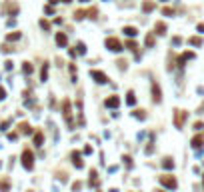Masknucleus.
<instances>
[{"instance_id":"1","label":"nucleus","mask_w":204,"mask_h":192,"mask_svg":"<svg viewBox=\"0 0 204 192\" xmlns=\"http://www.w3.org/2000/svg\"><path fill=\"white\" fill-rule=\"evenodd\" d=\"M62 114L66 118V122L70 128H74V120H72V110H70V100H64L62 102Z\"/></svg>"},{"instance_id":"2","label":"nucleus","mask_w":204,"mask_h":192,"mask_svg":"<svg viewBox=\"0 0 204 192\" xmlns=\"http://www.w3.org/2000/svg\"><path fill=\"white\" fill-rule=\"evenodd\" d=\"M22 166L26 170H32V166H34V154L28 150V148L22 152Z\"/></svg>"},{"instance_id":"3","label":"nucleus","mask_w":204,"mask_h":192,"mask_svg":"<svg viewBox=\"0 0 204 192\" xmlns=\"http://www.w3.org/2000/svg\"><path fill=\"white\" fill-rule=\"evenodd\" d=\"M160 184H162V186H166V188H170V190H174V188L178 186L176 178H174V176H170V174H162V176H160Z\"/></svg>"},{"instance_id":"4","label":"nucleus","mask_w":204,"mask_h":192,"mask_svg":"<svg viewBox=\"0 0 204 192\" xmlns=\"http://www.w3.org/2000/svg\"><path fill=\"white\" fill-rule=\"evenodd\" d=\"M106 48H108V50H112V52H120V50H122V44H120V40H118V38L110 36V38H106Z\"/></svg>"},{"instance_id":"5","label":"nucleus","mask_w":204,"mask_h":192,"mask_svg":"<svg viewBox=\"0 0 204 192\" xmlns=\"http://www.w3.org/2000/svg\"><path fill=\"white\" fill-rule=\"evenodd\" d=\"M186 116H188L186 110H176V114H174V126H176V128H182V126H184V120H186Z\"/></svg>"},{"instance_id":"6","label":"nucleus","mask_w":204,"mask_h":192,"mask_svg":"<svg viewBox=\"0 0 204 192\" xmlns=\"http://www.w3.org/2000/svg\"><path fill=\"white\" fill-rule=\"evenodd\" d=\"M90 76L96 80L98 84H106V82H108V76H106L104 72H100V70H90Z\"/></svg>"},{"instance_id":"7","label":"nucleus","mask_w":204,"mask_h":192,"mask_svg":"<svg viewBox=\"0 0 204 192\" xmlns=\"http://www.w3.org/2000/svg\"><path fill=\"white\" fill-rule=\"evenodd\" d=\"M106 106H108V108H118V106H120V98H118V96L106 98Z\"/></svg>"},{"instance_id":"8","label":"nucleus","mask_w":204,"mask_h":192,"mask_svg":"<svg viewBox=\"0 0 204 192\" xmlns=\"http://www.w3.org/2000/svg\"><path fill=\"white\" fill-rule=\"evenodd\" d=\"M72 162H74V166H76V168H82V166H84L80 152H72Z\"/></svg>"},{"instance_id":"9","label":"nucleus","mask_w":204,"mask_h":192,"mask_svg":"<svg viewBox=\"0 0 204 192\" xmlns=\"http://www.w3.org/2000/svg\"><path fill=\"white\" fill-rule=\"evenodd\" d=\"M152 100L158 104L160 100H162V96H160V88H158V84H152Z\"/></svg>"},{"instance_id":"10","label":"nucleus","mask_w":204,"mask_h":192,"mask_svg":"<svg viewBox=\"0 0 204 192\" xmlns=\"http://www.w3.org/2000/svg\"><path fill=\"white\" fill-rule=\"evenodd\" d=\"M56 44L62 46V48L68 44V38H66V34H64V32H58V34H56Z\"/></svg>"},{"instance_id":"11","label":"nucleus","mask_w":204,"mask_h":192,"mask_svg":"<svg viewBox=\"0 0 204 192\" xmlns=\"http://www.w3.org/2000/svg\"><path fill=\"white\" fill-rule=\"evenodd\" d=\"M190 144H192V148H200V146L204 144V136H194Z\"/></svg>"},{"instance_id":"12","label":"nucleus","mask_w":204,"mask_h":192,"mask_svg":"<svg viewBox=\"0 0 204 192\" xmlns=\"http://www.w3.org/2000/svg\"><path fill=\"white\" fill-rule=\"evenodd\" d=\"M122 32H124L126 36H130V38H134L136 34H138V32H136V28H134V26H124V30H122Z\"/></svg>"},{"instance_id":"13","label":"nucleus","mask_w":204,"mask_h":192,"mask_svg":"<svg viewBox=\"0 0 204 192\" xmlns=\"http://www.w3.org/2000/svg\"><path fill=\"white\" fill-rule=\"evenodd\" d=\"M190 58H194V52H184V54H182L180 58H178V64H184V62H186V60H190Z\"/></svg>"},{"instance_id":"14","label":"nucleus","mask_w":204,"mask_h":192,"mask_svg":"<svg viewBox=\"0 0 204 192\" xmlns=\"http://www.w3.org/2000/svg\"><path fill=\"white\" fill-rule=\"evenodd\" d=\"M42 142H44V134H42V132H36V134H34V144H36V146H42Z\"/></svg>"},{"instance_id":"15","label":"nucleus","mask_w":204,"mask_h":192,"mask_svg":"<svg viewBox=\"0 0 204 192\" xmlns=\"http://www.w3.org/2000/svg\"><path fill=\"white\" fill-rule=\"evenodd\" d=\"M154 8H156V2H150V0H148V2L142 4V10L144 12H150V10H154Z\"/></svg>"},{"instance_id":"16","label":"nucleus","mask_w":204,"mask_h":192,"mask_svg":"<svg viewBox=\"0 0 204 192\" xmlns=\"http://www.w3.org/2000/svg\"><path fill=\"white\" fill-rule=\"evenodd\" d=\"M18 128H20V132H22V134H30V132H32V128H30V124H28V122H22Z\"/></svg>"},{"instance_id":"17","label":"nucleus","mask_w":204,"mask_h":192,"mask_svg":"<svg viewBox=\"0 0 204 192\" xmlns=\"http://www.w3.org/2000/svg\"><path fill=\"white\" fill-rule=\"evenodd\" d=\"M162 166H164L166 170L174 168V160H172V158H164V160H162Z\"/></svg>"},{"instance_id":"18","label":"nucleus","mask_w":204,"mask_h":192,"mask_svg":"<svg viewBox=\"0 0 204 192\" xmlns=\"http://www.w3.org/2000/svg\"><path fill=\"white\" fill-rule=\"evenodd\" d=\"M154 30H156L158 34H164V32H166V24H164V22H156Z\"/></svg>"},{"instance_id":"19","label":"nucleus","mask_w":204,"mask_h":192,"mask_svg":"<svg viewBox=\"0 0 204 192\" xmlns=\"http://www.w3.org/2000/svg\"><path fill=\"white\" fill-rule=\"evenodd\" d=\"M48 78V64H42V70H40V80H46Z\"/></svg>"},{"instance_id":"20","label":"nucleus","mask_w":204,"mask_h":192,"mask_svg":"<svg viewBox=\"0 0 204 192\" xmlns=\"http://www.w3.org/2000/svg\"><path fill=\"white\" fill-rule=\"evenodd\" d=\"M126 102H128L130 106H132V104H134V102H136V96H134V92H132V90H130V92H128V94H126Z\"/></svg>"},{"instance_id":"21","label":"nucleus","mask_w":204,"mask_h":192,"mask_svg":"<svg viewBox=\"0 0 204 192\" xmlns=\"http://www.w3.org/2000/svg\"><path fill=\"white\" fill-rule=\"evenodd\" d=\"M18 38H20V32H10L8 36H6L8 42H14V40H18Z\"/></svg>"},{"instance_id":"22","label":"nucleus","mask_w":204,"mask_h":192,"mask_svg":"<svg viewBox=\"0 0 204 192\" xmlns=\"http://www.w3.org/2000/svg\"><path fill=\"white\" fill-rule=\"evenodd\" d=\"M22 70H24V74H32V64H30V62H24V66H22Z\"/></svg>"},{"instance_id":"23","label":"nucleus","mask_w":204,"mask_h":192,"mask_svg":"<svg viewBox=\"0 0 204 192\" xmlns=\"http://www.w3.org/2000/svg\"><path fill=\"white\" fill-rule=\"evenodd\" d=\"M188 44H192V46H200V44H202V40H200V38H196V36H192V38H188Z\"/></svg>"},{"instance_id":"24","label":"nucleus","mask_w":204,"mask_h":192,"mask_svg":"<svg viewBox=\"0 0 204 192\" xmlns=\"http://www.w3.org/2000/svg\"><path fill=\"white\" fill-rule=\"evenodd\" d=\"M146 46H148V48H152V46H154V34H152V32L146 36Z\"/></svg>"},{"instance_id":"25","label":"nucleus","mask_w":204,"mask_h":192,"mask_svg":"<svg viewBox=\"0 0 204 192\" xmlns=\"http://www.w3.org/2000/svg\"><path fill=\"white\" fill-rule=\"evenodd\" d=\"M162 14H164V16H174V10H172V8H164Z\"/></svg>"},{"instance_id":"26","label":"nucleus","mask_w":204,"mask_h":192,"mask_svg":"<svg viewBox=\"0 0 204 192\" xmlns=\"http://www.w3.org/2000/svg\"><path fill=\"white\" fill-rule=\"evenodd\" d=\"M96 14H98V10H96V8H90V10H88V18H96Z\"/></svg>"},{"instance_id":"27","label":"nucleus","mask_w":204,"mask_h":192,"mask_svg":"<svg viewBox=\"0 0 204 192\" xmlns=\"http://www.w3.org/2000/svg\"><path fill=\"white\" fill-rule=\"evenodd\" d=\"M74 18H76V20H80V18H84V12H82V10L74 12Z\"/></svg>"},{"instance_id":"28","label":"nucleus","mask_w":204,"mask_h":192,"mask_svg":"<svg viewBox=\"0 0 204 192\" xmlns=\"http://www.w3.org/2000/svg\"><path fill=\"white\" fill-rule=\"evenodd\" d=\"M134 116H136V118H144L146 114H144V110H136V112H134Z\"/></svg>"},{"instance_id":"29","label":"nucleus","mask_w":204,"mask_h":192,"mask_svg":"<svg viewBox=\"0 0 204 192\" xmlns=\"http://www.w3.org/2000/svg\"><path fill=\"white\" fill-rule=\"evenodd\" d=\"M78 52H80V54H84V52H86V46L82 44V42H78Z\"/></svg>"},{"instance_id":"30","label":"nucleus","mask_w":204,"mask_h":192,"mask_svg":"<svg viewBox=\"0 0 204 192\" xmlns=\"http://www.w3.org/2000/svg\"><path fill=\"white\" fill-rule=\"evenodd\" d=\"M80 188H82V184H80V182H74V184H72V190H74V192L80 190Z\"/></svg>"},{"instance_id":"31","label":"nucleus","mask_w":204,"mask_h":192,"mask_svg":"<svg viewBox=\"0 0 204 192\" xmlns=\"http://www.w3.org/2000/svg\"><path fill=\"white\" fill-rule=\"evenodd\" d=\"M40 26H42V28H44V30H48V28H50V24L46 22V20H40Z\"/></svg>"},{"instance_id":"32","label":"nucleus","mask_w":204,"mask_h":192,"mask_svg":"<svg viewBox=\"0 0 204 192\" xmlns=\"http://www.w3.org/2000/svg\"><path fill=\"white\" fill-rule=\"evenodd\" d=\"M126 46H128L130 50H136V48H138V46H136V42H126Z\"/></svg>"},{"instance_id":"33","label":"nucleus","mask_w":204,"mask_h":192,"mask_svg":"<svg viewBox=\"0 0 204 192\" xmlns=\"http://www.w3.org/2000/svg\"><path fill=\"white\" fill-rule=\"evenodd\" d=\"M180 42H182V40H180V38H178V36H174V38H172V44H174V46H178V44H180Z\"/></svg>"},{"instance_id":"34","label":"nucleus","mask_w":204,"mask_h":192,"mask_svg":"<svg viewBox=\"0 0 204 192\" xmlns=\"http://www.w3.org/2000/svg\"><path fill=\"white\" fill-rule=\"evenodd\" d=\"M4 98H6V90L0 86V100H4Z\"/></svg>"},{"instance_id":"35","label":"nucleus","mask_w":204,"mask_h":192,"mask_svg":"<svg viewBox=\"0 0 204 192\" xmlns=\"http://www.w3.org/2000/svg\"><path fill=\"white\" fill-rule=\"evenodd\" d=\"M198 32L204 34V24H198Z\"/></svg>"},{"instance_id":"36","label":"nucleus","mask_w":204,"mask_h":192,"mask_svg":"<svg viewBox=\"0 0 204 192\" xmlns=\"http://www.w3.org/2000/svg\"><path fill=\"white\" fill-rule=\"evenodd\" d=\"M80 2H88V0H80Z\"/></svg>"},{"instance_id":"37","label":"nucleus","mask_w":204,"mask_h":192,"mask_svg":"<svg viewBox=\"0 0 204 192\" xmlns=\"http://www.w3.org/2000/svg\"><path fill=\"white\" fill-rule=\"evenodd\" d=\"M62 2H70V0H62Z\"/></svg>"},{"instance_id":"38","label":"nucleus","mask_w":204,"mask_h":192,"mask_svg":"<svg viewBox=\"0 0 204 192\" xmlns=\"http://www.w3.org/2000/svg\"><path fill=\"white\" fill-rule=\"evenodd\" d=\"M162 2H168V0H162Z\"/></svg>"},{"instance_id":"39","label":"nucleus","mask_w":204,"mask_h":192,"mask_svg":"<svg viewBox=\"0 0 204 192\" xmlns=\"http://www.w3.org/2000/svg\"><path fill=\"white\" fill-rule=\"evenodd\" d=\"M158 192H162V190H158Z\"/></svg>"}]
</instances>
